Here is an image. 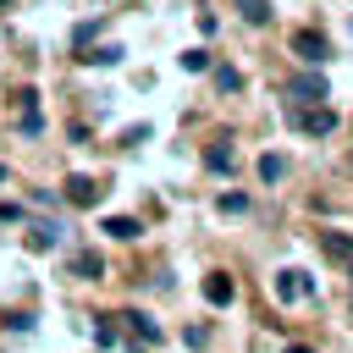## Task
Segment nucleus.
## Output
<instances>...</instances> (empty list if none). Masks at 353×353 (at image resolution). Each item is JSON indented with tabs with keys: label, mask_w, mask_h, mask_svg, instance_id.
I'll use <instances>...</instances> for the list:
<instances>
[{
	"label": "nucleus",
	"mask_w": 353,
	"mask_h": 353,
	"mask_svg": "<svg viewBox=\"0 0 353 353\" xmlns=\"http://www.w3.org/2000/svg\"><path fill=\"white\" fill-rule=\"evenodd\" d=\"M287 116H292L298 132H331V127H336V110H325L320 99H314V105H292Z\"/></svg>",
	"instance_id": "obj_1"
},
{
	"label": "nucleus",
	"mask_w": 353,
	"mask_h": 353,
	"mask_svg": "<svg viewBox=\"0 0 353 353\" xmlns=\"http://www.w3.org/2000/svg\"><path fill=\"white\" fill-rule=\"evenodd\" d=\"M33 99H39V94L28 88V94H22V127H28V132H39V105H33Z\"/></svg>",
	"instance_id": "obj_17"
},
{
	"label": "nucleus",
	"mask_w": 353,
	"mask_h": 353,
	"mask_svg": "<svg viewBox=\"0 0 353 353\" xmlns=\"http://www.w3.org/2000/svg\"><path fill=\"white\" fill-rule=\"evenodd\" d=\"M276 298H281V303H303V298H314V276H303V270H281V276H276Z\"/></svg>",
	"instance_id": "obj_2"
},
{
	"label": "nucleus",
	"mask_w": 353,
	"mask_h": 353,
	"mask_svg": "<svg viewBox=\"0 0 353 353\" xmlns=\"http://www.w3.org/2000/svg\"><path fill=\"white\" fill-rule=\"evenodd\" d=\"M0 6H11V0H0Z\"/></svg>",
	"instance_id": "obj_21"
},
{
	"label": "nucleus",
	"mask_w": 353,
	"mask_h": 353,
	"mask_svg": "<svg viewBox=\"0 0 353 353\" xmlns=\"http://www.w3.org/2000/svg\"><path fill=\"white\" fill-rule=\"evenodd\" d=\"M66 199H72V204H94V199H99V182H94V176H66Z\"/></svg>",
	"instance_id": "obj_7"
},
{
	"label": "nucleus",
	"mask_w": 353,
	"mask_h": 353,
	"mask_svg": "<svg viewBox=\"0 0 353 353\" xmlns=\"http://www.w3.org/2000/svg\"><path fill=\"white\" fill-rule=\"evenodd\" d=\"M99 270H105V259H99L94 248H83V254L72 259V276H83V281H99Z\"/></svg>",
	"instance_id": "obj_9"
},
{
	"label": "nucleus",
	"mask_w": 353,
	"mask_h": 353,
	"mask_svg": "<svg viewBox=\"0 0 353 353\" xmlns=\"http://www.w3.org/2000/svg\"><path fill=\"white\" fill-rule=\"evenodd\" d=\"M121 320H127V331H132V336H143V342H149V347H154V342H160V325H154V320H149V314H121Z\"/></svg>",
	"instance_id": "obj_11"
},
{
	"label": "nucleus",
	"mask_w": 353,
	"mask_h": 353,
	"mask_svg": "<svg viewBox=\"0 0 353 353\" xmlns=\"http://www.w3.org/2000/svg\"><path fill=\"white\" fill-rule=\"evenodd\" d=\"M215 88H226V94L243 88V72H237V66H215Z\"/></svg>",
	"instance_id": "obj_16"
},
{
	"label": "nucleus",
	"mask_w": 353,
	"mask_h": 353,
	"mask_svg": "<svg viewBox=\"0 0 353 353\" xmlns=\"http://www.w3.org/2000/svg\"><path fill=\"white\" fill-rule=\"evenodd\" d=\"M259 176L265 182H281L287 176V154H259Z\"/></svg>",
	"instance_id": "obj_15"
},
{
	"label": "nucleus",
	"mask_w": 353,
	"mask_h": 353,
	"mask_svg": "<svg viewBox=\"0 0 353 353\" xmlns=\"http://www.w3.org/2000/svg\"><path fill=\"white\" fill-rule=\"evenodd\" d=\"M61 237H66V226H61V221H44V226H33V232H28V248H33V254H44V248H55Z\"/></svg>",
	"instance_id": "obj_6"
},
{
	"label": "nucleus",
	"mask_w": 353,
	"mask_h": 353,
	"mask_svg": "<svg viewBox=\"0 0 353 353\" xmlns=\"http://www.w3.org/2000/svg\"><path fill=\"white\" fill-rule=\"evenodd\" d=\"M287 353H314V347H303V342H292V347H287Z\"/></svg>",
	"instance_id": "obj_19"
},
{
	"label": "nucleus",
	"mask_w": 353,
	"mask_h": 353,
	"mask_svg": "<svg viewBox=\"0 0 353 353\" xmlns=\"http://www.w3.org/2000/svg\"><path fill=\"white\" fill-rule=\"evenodd\" d=\"M287 94H292V99H325L331 88H325V77H320V72H298V77L287 83Z\"/></svg>",
	"instance_id": "obj_5"
},
{
	"label": "nucleus",
	"mask_w": 353,
	"mask_h": 353,
	"mask_svg": "<svg viewBox=\"0 0 353 353\" xmlns=\"http://www.w3.org/2000/svg\"><path fill=\"white\" fill-rule=\"evenodd\" d=\"M347 165H353V154H347Z\"/></svg>",
	"instance_id": "obj_22"
},
{
	"label": "nucleus",
	"mask_w": 353,
	"mask_h": 353,
	"mask_svg": "<svg viewBox=\"0 0 353 353\" xmlns=\"http://www.w3.org/2000/svg\"><path fill=\"white\" fill-rule=\"evenodd\" d=\"M182 66L188 72H210V50H182Z\"/></svg>",
	"instance_id": "obj_18"
},
{
	"label": "nucleus",
	"mask_w": 353,
	"mask_h": 353,
	"mask_svg": "<svg viewBox=\"0 0 353 353\" xmlns=\"http://www.w3.org/2000/svg\"><path fill=\"white\" fill-rule=\"evenodd\" d=\"M232 298H237V281H232L226 270H210V276H204V303H215V309H226Z\"/></svg>",
	"instance_id": "obj_4"
},
{
	"label": "nucleus",
	"mask_w": 353,
	"mask_h": 353,
	"mask_svg": "<svg viewBox=\"0 0 353 353\" xmlns=\"http://www.w3.org/2000/svg\"><path fill=\"white\" fill-rule=\"evenodd\" d=\"M105 232H110V237H116V243H132V237H138V232H143V226H138V221H132V215H110V221H105Z\"/></svg>",
	"instance_id": "obj_10"
},
{
	"label": "nucleus",
	"mask_w": 353,
	"mask_h": 353,
	"mask_svg": "<svg viewBox=\"0 0 353 353\" xmlns=\"http://www.w3.org/2000/svg\"><path fill=\"white\" fill-rule=\"evenodd\" d=\"M232 160H237L232 143H210V149H204V165H210V171H232Z\"/></svg>",
	"instance_id": "obj_13"
},
{
	"label": "nucleus",
	"mask_w": 353,
	"mask_h": 353,
	"mask_svg": "<svg viewBox=\"0 0 353 353\" xmlns=\"http://www.w3.org/2000/svg\"><path fill=\"white\" fill-rule=\"evenodd\" d=\"M0 176H6V165H0Z\"/></svg>",
	"instance_id": "obj_20"
},
{
	"label": "nucleus",
	"mask_w": 353,
	"mask_h": 353,
	"mask_svg": "<svg viewBox=\"0 0 353 353\" xmlns=\"http://www.w3.org/2000/svg\"><path fill=\"white\" fill-rule=\"evenodd\" d=\"M320 248H325V259H353V237L347 232H320Z\"/></svg>",
	"instance_id": "obj_8"
},
{
	"label": "nucleus",
	"mask_w": 353,
	"mask_h": 353,
	"mask_svg": "<svg viewBox=\"0 0 353 353\" xmlns=\"http://www.w3.org/2000/svg\"><path fill=\"white\" fill-rule=\"evenodd\" d=\"M121 55H127V50H121V44H99V50H88V55H83V61H88V66H116V61H121Z\"/></svg>",
	"instance_id": "obj_14"
},
{
	"label": "nucleus",
	"mask_w": 353,
	"mask_h": 353,
	"mask_svg": "<svg viewBox=\"0 0 353 353\" xmlns=\"http://www.w3.org/2000/svg\"><path fill=\"white\" fill-rule=\"evenodd\" d=\"M292 50H298V61H309V66H320V61L331 55V44H325L320 33H309V28H298V33H292Z\"/></svg>",
	"instance_id": "obj_3"
},
{
	"label": "nucleus",
	"mask_w": 353,
	"mask_h": 353,
	"mask_svg": "<svg viewBox=\"0 0 353 353\" xmlns=\"http://www.w3.org/2000/svg\"><path fill=\"white\" fill-rule=\"evenodd\" d=\"M237 11H243V22H254V28H265L270 22V0H232Z\"/></svg>",
	"instance_id": "obj_12"
}]
</instances>
